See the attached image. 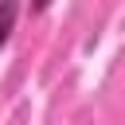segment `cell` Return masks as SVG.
Instances as JSON below:
<instances>
[{
	"label": "cell",
	"mask_w": 125,
	"mask_h": 125,
	"mask_svg": "<svg viewBox=\"0 0 125 125\" xmlns=\"http://www.w3.org/2000/svg\"><path fill=\"white\" fill-rule=\"evenodd\" d=\"M16 20H20V0H0V51L8 47L16 31Z\"/></svg>",
	"instance_id": "obj_1"
},
{
	"label": "cell",
	"mask_w": 125,
	"mask_h": 125,
	"mask_svg": "<svg viewBox=\"0 0 125 125\" xmlns=\"http://www.w3.org/2000/svg\"><path fill=\"white\" fill-rule=\"evenodd\" d=\"M47 8H51V0H31V16H43Z\"/></svg>",
	"instance_id": "obj_2"
}]
</instances>
